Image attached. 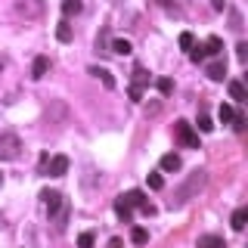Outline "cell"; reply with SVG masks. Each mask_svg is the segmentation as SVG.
I'll return each instance as SVG.
<instances>
[{
    "mask_svg": "<svg viewBox=\"0 0 248 248\" xmlns=\"http://www.w3.org/2000/svg\"><path fill=\"white\" fill-rule=\"evenodd\" d=\"M189 59H192V62H202V59H205V46H202V44H192Z\"/></svg>",
    "mask_w": 248,
    "mask_h": 248,
    "instance_id": "cb8c5ba5",
    "label": "cell"
},
{
    "mask_svg": "<svg viewBox=\"0 0 248 248\" xmlns=\"http://www.w3.org/2000/svg\"><path fill=\"white\" fill-rule=\"evenodd\" d=\"M3 65H6V59H3V56H0V72H3Z\"/></svg>",
    "mask_w": 248,
    "mask_h": 248,
    "instance_id": "836d02e7",
    "label": "cell"
},
{
    "mask_svg": "<svg viewBox=\"0 0 248 248\" xmlns=\"http://www.w3.org/2000/svg\"><path fill=\"white\" fill-rule=\"evenodd\" d=\"M217 115H220V121L227 124V121H232V115H236V112H232V106H227V103H223V106H220V112H217Z\"/></svg>",
    "mask_w": 248,
    "mask_h": 248,
    "instance_id": "4316f807",
    "label": "cell"
},
{
    "mask_svg": "<svg viewBox=\"0 0 248 248\" xmlns=\"http://www.w3.org/2000/svg\"><path fill=\"white\" fill-rule=\"evenodd\" d=\"M46 72H50V59L46 56H37L34 62H31V78H34V81H41Z\"/></svg>",
    "mask_w": 248,
    "mask_h": 248,
    "instance_id": "9c48e42d",
    "label": "cell"
},
{
    "mask_svg": "<svg viewBox=\"0 0 248 248\" xmlns=\"http://www.w3.org/2000/svg\"><path fill=\"white\" fill-rule=\"evenodd\" d=\"M196 248H227V245H223L220 236H199V245Z\"/></svg>",
    "mask_w": 248,
    "mask_h": 248,
    "instance_id": "e0dca14e",
    "label": "cell"
},
{
    "mask_svg": "<svg viewBox=\"0 0 248 248\" xmlns=\"http://www.w3.org/2000/svg\"><path fill=\"white\" fill-rule=\"evenodd\" d=\"M146 239H149V232H146L143 227H134V230H130V242H134V245H143Z\"/></svg>",
    "mask_w": 248,
    "mask_h": 248,
    "instance_id": "44dd1931",
    "label": "cell"
},
{
    "mask_svg": "<svg viewBox=\"0 0 248 248\" xmlns=\"http://www.w3.org/2000/svg\"><path fill=\"white\" fill-rule=\"evenodd\" d=\"M199 130H202V134H211V130H214V121L208 118V115H199Z\"/></svg>",
    "mask_w": 248,
    "mask_h": 248,
    "instance_id": "603a6c76",
    "label": "cell"
},
{
    "mask_svg": "<svg viewBox=\"0 0 248 248\" xmlns=\"http://www.w3.org/2000/svg\"><path fill=\"white\" fill-rule=\"evenodd\" d=\"M155 3H158V6H165V10H168V6H174V0H155Z\"/></svg>",
    "mask_w": 248,
    "mask_h": 248,
    "instance_id": "d6a6232c",
    "label": "cell"
},
{
    "mask_svg": "<svg viewBox=\"0 0 248 248\" xmlns=\"http://www.w3.org/2000/svg\"><path fill=\"white\" fill-rule=\"evenodd\" d=\"M56 37H59L62 44H68V41H72V25H68V19H62L59 25H56Z\"/></svg>",
    "mask_w": 248,
    "mask_h": 248,
    "instance_id": "ac0fdd59",
    "label": "cell"
},
{
    "mask_svg": "<svg viewBox=\"0 0 248 248\" xmlns=\"http://www.w3.org/2000/svg\"><path fill=\"white\" fill-rule=\"evenodd\" d=\"M230 99H236V103H245V99H248L242 81H230Z\"/></svg>",
    "mask_w": 248,
    "mask_h": 248,
    "instance_id": "4fadbf2b",
    "label": "cell"
},
{
    "mask_svg": "<svg viewBox=\"0 0 248 248\" xmlns=\"http://www.w3.org/2000/svg\"><path fill=\"white\" fill-rule=\"evenodd\" d=\"M90 75H96L99 81L106 84V90H112V87H115V78H112V72H106V68H90Z\"/></svg>",
    "mask_w": 248,
    "mask_h": 248,
    "instance_id": "d6986e66",
    "label": "cell"
},
{
    "mask_svg": "<svg viewBox=\"0 0 248 248\" xmlns=\"http://www.w3.org/2000/svg\"><path fill=\"white\" fill-rule=\"evenodd\" d=\"M124 202H127L130 208H140L143 214H155V208L146 202V192H143V189H130L127 196H124Z\"/></svg>",
    "mask_w": 248,
    "mask_h": 248,
    "instance_id": "5b68a950",
    "label": "cell"
},
{
    "mask_svg": "<svg viewBox=\"0 0 248 248\" xmlns=\"http://www.w3.org/2000/svg\"><path fill=\"white\" fill-rule=\"evenodd\" d=\"M115 214H118L124 223H130V217H134V208H130L127 202H124V196H121L118 202H115Z\"/></svg>",
    "mask_w": 248,
    "mask_h": 248,
    "instance_id": "7c38bea8",
    "label": "cell"
},
{
    "mask_svg": "<svg viewBox=\"0 0 248 248\" xmlns=\"http://www.w3.org/2000/svg\"><path fill=\"white\" fill-rule=\"evenodd\" d=\"M78 248H93V232H81L78 236Z\"/></svg>",
    "mask_w": 248,
    "mask_h": 248,
    "instance_id": "484cf974",
    "label": "cell"
},
{
    "mask_svg": "<svg viewBox=\"0 0 248 248\" xmlns=\"http://www.w3.org/2000/svg\"><path fill=\"white\" fill-rule=\"evenodd\" d=\"M192 44H196V37H192L189 31H183V34H180V46H183V50H192Z\"/></svg>",
    "mask_w": 248,
    "mask_h": 248,
    "instance_id": "83f0119b",
    "label": "cell"
},
{
    "mask_svg": "<svg viewBox=\"0 0 248 248\" xmlns=\"http://www.w3.org/2000/svg\"><path fill=\"white\" fill-rule=\"evenodd\" d=\"M19 152H22V140L16 134H10V130H3V134H0V161L19 158Z\"/></svg>",
    "mask_w": 248,
    "mask_h": 248,
    "instance_id": "7a4b0ae2",
    "label": "cell"
},
{
    "mask_svg": "<svg viewBox=\"0 0 248 248\" xmlns=\"http://www.w3.org/2000/svg\"><path fill=\"white\" fill-rule=\"evenodd\" d=\"M232 127H236V130H245V115H242V112L232 115Z\"/></svg>",
    "mask_w": 248,
    "mask_h": 248,
    "instance_id": "4dcf8cb0",
    "label": "cell"
},
{
    "mask_svg": "<svg viewBox=\"0 0 248 248\" xmlns=\"http://www.w3.org/2000/svg\"><path fill=\"white\" fill-rule=\"evenodd\" d=\"M0 183H3V177H0Z\"/></svg>",
    "mask_w": 248,
    "mask_h": 248,
    "instance_id": "e575fe53",
    "label": "cell"
},
{
    "mask_svg": "<svg viewBox=\"0 0 248 248\" xmlns=\"http://www.w3.org/2000/svg\"><path fill=\"white\" fill-rule=\"evenodd\" d=\"M174 134H177V140H180L186 149H199V134L192 130V124H186V121H174Z\"/></svg>",
    "mask_w": 248,
    "mask_h": 248,
    "instance_id": "3957f363",
    "label": "cell"
},
{
    "mask_svg": "<svg viewBox=\"0 0 248 248\" xmlns=\"http://www.w3.org/2000/svg\"><path fill=\"white\" fill-rule=\"evenodd\" d=\"M149 189H165V177H161V174H149Z\"/></svg>",
    "mask_w": 248,
    "mask_h": 248,
    "instance_id": "d4e9b609",
    "label": "cell"
},
{
    "mask_svg": "<svg viewBox=\"0 0 248 248\" xmlns=\"http://www.w3.org/2000/svg\"><path fill=\"white\" fill-rule=\"evenodd\" d=\"M108 53H118V56H130L134 53V44L127 41V37H118V41H112V50Z\"/></svg>",
    "mask_w": 248,
    "mask_h": 248,
    "instance_id": "30bf717a",
    "label": "cell"
},
{
    "mask_svg": "<svg viewBox=\"0 0 248 248\" xmlns=\"http://www.w3.org/2000/svg\"><path fill=\"white\" fill-rule=\"evenodd\" d=\"M155 87H158L161 96H170V90H174V81H170V78H158V81H155Z\"/></svg>",
    "mask_w": 248,
    "mask_h": 248,
    "instance_id": "ffe728a7",
    "label": "cell"
},
{
    "mask_svg": "<svg viewBox=\"0 0 248 248\" xmlns=\"http://www.w3.org/2000/svg\"><path fill=\"white\" fill-rule=\"evenodd\" d=\"M41 199H44V208H46V214H50V217H56V214L62 211V205H65L62 192H56V189H46V192H41Z\"/></svg>",
    "mask_w": 248,
    "mask_h": 248,
    "instance_id": "277c9868",
    "label": "cell"
},
{
    "mask_svg": "<svg viewBox=\"0 0 248 248\" xmlns=\"http://www.w3.org/2000/svg\"><path fill=\"white\" fill-rule=\"evenodd\" d=\"M65 170H68V158H65V155H53V158L46 161V174H50V177H62Z\"/></svg>",
    "mask_w": 248,
    "mask_h": 248,
    "instance_id": "52a82bcc",
    "label": "cell"
},
{
    "mask_svg": "<svg viewBox=\"0 0 248 248\" xmlns=\"http://www.w3.org/2000/svg\"><path fill=\"white\" fill-rule=\"evenodd\" d=\"M134 84H137V87H143V84H149V72H146V68H134Z\"/></svg>",
    "mask_w": 248,
    "mask_h": 248,
    "instance_id": "7402d4cb",
    "label": "cell"
},
{
    "mask_svg": "<svg viewBox=\"0 0 248 248\" xmlns=\"http://www.w3.org/2000/svg\"><path fill=\"white\" fill-rule=\"evenodd\" d=\"M127 96L134 99V103H140V99H143V87H137V84H130V87H127Z\"/></svg>",
    "mask_w": 248,
    "mask_h": 248,
    "instance_id": "f1b7e54d",
    "label": "cell"
},
{
    "mask_svg": "<svg viewBox=\"0 0 248 248\" xmlns=\"http://www.w3.org/2000/svg\"><path fill=\"white\" fill-rule=\"evenodd\" d=\"M44 10H46L44 0H16V16L25 22H37L44 16Z\"/></svg>",
    "mask_w": 248,
    "mask_h": 248,
    "instance_id": "6da1fadb",
    "label": "cell"
},
{
    "mask_svg": "<svg viewBox=\"0 0 248 248\" xmlns=\"http://www.w3.org/2000/svg\"><path fill=\"white\" fill-rule=\"evenodd\" d=\"M202 186H205V170H192V174H189V180H186V186L180 189V202H186V199H189L196 189H202Z\"/></svg>",
    "mask_w": 248,
    "mask_h": 248,
    "instance_id": "8992f818",
    "label": "cell"
},
{
    "mask_svg": "<svg viewBox=\"0 0 248 248\" xmlns=\"http://www.w3.org/2000/svg\"><path fill=\"white\" fill-rule=\"evenodd\" d=\"M108 248H124V242H121V239H112V242H108Z\"/></svg>",
    "mask_w": 248,
    "mask_h": 248,
    "instance_id": "1f68e13d",
    "label": "cell"
},
{
    "mask_svg": "<svg viewBox=\"0 0 248 248\" xmlns=\"http://www.w3.org/2000/svg\"><path fill=\"white\" fill-rule=\"evenodd\" d=\"M236 59H239V62L248 59V44H236Z\"/></svg>",
    "mask_w": 248,
    "mask_h": 248,
    "instance_id": "f546056e",
    "label": "cell"
},
{
    "mask_svg": "<svg viewBox=\"0 0 248 248\" xmlns=\"http://www.w3.org/2000/svg\"><path fill=\"white\" fill-rule=\"evenodd\" d=\"M245 220H248V208H236V214H232V230H236V232H242L245 230Z\"/></svg>",
    "mask_w": 248,
    "mask_h": 248,
    "instance_id": "9a60e30c",
    "label": "cell"
},
{
    "mask_svg": "<svg viewBox=\"0 0 248 248\" xmlns=\"http://www.w3.org/2000/svg\"><path fill=\"white\" fill-rule=\"evenodd\" d=\"M161 170H180V155L177 152H168V155H161Z\"/></svg>",
    "mask_w": 248,
    "mask_h": 248,
    "instance_id": "8fae6325",
    "label": "cell"
},
{
    "mask_svg": "<svg viewBox=\"0 0 248 248\" xmlns=\"http://www.w3.org/2000/svg\"><path fill=\"white\" fill-rule=\"evenodd\" d=\"M202 46H205V56H220L223 41H220V37H208V41L202 44Z\"/></svg>",
    "mask_w": 248,
    "mask_h": 248,
    "instance_id": "5bb4252c",
    "label": "cell"
},
{
    "mask_svg": "<svg viewBox=\"0 0 248 248\" xmlns=\"http://www.w3.org/2000/svg\"><path fill=\"white\" fill-rule=\"evenodd\" d=\"M208 78H211V81H223V78H227V62L223 59H214V62H208Z\"/></svg>",
    "mask_w": 248,
    "mask_h": 248,
    "instance_id": "ba28073f",
    "label": "cell"
},
{
    "mask_svg": "<svg viewBox=\"0 0 248 248\" xmlns=\"http://www.w3.org/2000/svg\"><path fill=\"white\" fill-rule=\"evenodd\" d=\"M81 10H84L81 0H62V16H65V19H68V16H78Z\"/></svg>",
    "mask_w": 248,
    "mask_h": 248,
    "instance_id": "2e32d148",
    "label": "cell"
}]
</instances>
